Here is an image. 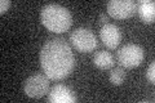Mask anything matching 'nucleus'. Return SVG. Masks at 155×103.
<instances>
[{
  "label": "nucleus",
  "instance_id": "f257e3e1",
  "mask_svg": "<svg viewBox=\"0 0 155 103\" xmlns=\"http://www.w3.org/2000/svg\"><path fill=\"white\" fill-rule=\"evenodd\" d=\"M40 65L49 80H64L74 71L75 60L65 39H52L40 50Z\"/></svg>",
  "mask_w": 155,
  "mask_h": 103
},
{
  "label": "nucleus",
  "instance_id": "f03ea898",
  "mask_svg": "<svg viewBox=\"0 0 155 103\" xmlns=\"http://www.w3.org/2000/svg\"><path fill=\"white\" fill-rule=\"evenodd\" d=\"M41 23L48 31L54 34L66 32L72 24L71 13L67 8L58 4H48L41 9Z\"/></svg>",
  "mask_w": 155,
  "mask_h": 103
},
{
  "label": "nucleus",
  "instance_id": "7ed1b4c3",
  "mask_svg": "<svg viewBox=\"0 0 155 103\" xmlns=\"http://www.w3.org/2000/svg\"><path fill=\"white\" fill-rule=\"evenodd\" d=\"M145 58L143 48L137 44H125L116 53V60L124 68H134L142 63Z\"/></svg>",
  "mask_w": 155,
  "mask_h": 103
},
{
  "label": "nucleus",
  "instance_id": "20e7f679",
  "mask_svg": "<svg viewBox=\"0 0 155 103\" xmlns=\"http://www.w3.org/2000/svg\"><path fill=\"white\" fill-rule=\"evenodd\" d=\"M70 41L72 47L80 53L93 52L98 47V41H97L96 35L89 28L85 27H79L75 31H72L70 35Z\"/></svg>",
  "mask_w": 155,
  "mask_h": 103
},
{
  "label": "nucleus",
  "instance_id": "39448f33",
  "mask_svg": "<svg viewBox=\"0 0 155 103\" xmlns=\"http://www.w3.org/2000/svg\"><path fill=\"white\" fill-rule=\"evenodd\" d=\"M49 90V77L41 73H34L23 84V92L30 98H41Z\"/></svg>",
  "mask_w": 155,
  "mask_h": 103
},
{
  "label": "nucleus",
  "instance_id": "423d86ee",
  "mask_svg": "<svg viewBox=\"0 0 155 103\" xmlns=\"http://www.w3.org/2000/svg\"><path fill=\"white\" fill-rule=\"evenodd\" d=\"M137 12V3L133 0H110L107 13L115 19H127Z\"/></svg>",
  "mask_w": 155,
  "mask_h": 103
},
{
  "label": "nucleus",
  "instance_id": "0eeeda50",
  "mask_svg": "<svg viewBox=\"0 0 155 103\" xmlns=\"http://www.w3.org/2000/svg\"><path fill=\"white\" fill-rule=\"evenodd\" d=\"M100 37L104 45L109 49H116L122 40V31L120 28L113 23H106L101 27Z\"/></svg>",
  "mask_w": 155,
  "mask_h": 103
},
{
  "label": "nucleus",
  "instance_id": "6e6552de",
  "mask_svg": "<svg viewBox=\"0 0 155 103\" xmlns=\"http://www.w3.org/2000/svg\"><path fill=\"white\" fill-rule=\"evenodd\" d=\"M48 101L51 103H74L76 102V95L70 88L58 84L48 92Z\"/></svg>",
  "mask_w": 155,
  "mask_h": 103
},
{
  "label": "nucleus",
  "instance_id": "1a4fd4ad",
  "mask_svg": "<svg viewBox=\"0 0 155 103\" xmlns=\"http://www.w3.org/2000/svg\"><path fill=\"white\" fill-rule=\"evenodd\" d=\"M137 12L140 19L146 23V24H151L154 23L155 19V3L150 2V0H140L137 3Z\"/></svg>",
  "mask_w": 155,
  "mask_h": 103
},
{
  "label": "nucleus",
  "instance_id": "9d476101",
  "mask_svg": "<svg viewBox=\"0 0 155 103\" xmlns=\"http://www.w3.org/2000/svg\"><path fill=\"white\" fill-rule=\"evenodd\" d=\"M93 63L97 68L101 70H109V68L114 67V57L110 52L107 50H100L96 52V54L93 56Z\"/></svg>",
  "mask_w": 155,
  "mask_h": 103
},
{
  "label": "nucleus",
  "instance_id": "9b49d317",
  "mask_svg": "<svg viewBox=\"0 0 155 103\" xmlns=\"http://www.w3.org/2000/svg\"><path fill=\"white\" fill-rule=\"evenodd\" d=\"M109 80H110L111 84L115 85V86L122 85L125 80V71L123 68H119V67L113 68L110 72V75H109Z\"/></svg>",
  "mask_w": 155,
  "mask_h": 103
},
{
  "label": "nucleus",
  "instance_id": "f8f14e48",
  "mask_svg": "<svg viewBox=\"0 0 155 103\" xmlns=\"http://www.w3.org/2000/svg\"><path fill=\"white\" fill-rule=\"evenodd\" d=\"M146 77H147V80L149 82H151V84H154V81H155V63H150V66L147 68V72H146Z\"/></svg>",
  "mask_w": 155,
  "mask_h": 103
},
{
  "label": "nucleus",
  "instance_id": "ddd939ff",
  "mask_svg": "<svg viewBox=\"0 0 155 103\" xmlns=\"http://www.w3.org/2000/svg\"><path fill=\"white\" fill-rule=\"evenodd\" d=\"M9 7H11V2H9V0H2V2H0V13L4 14L8 11Z\"/></svg>",
  "mask_w": 155,
  "mask_h": 103
},
{
  "label": "nucleus",
  "instance_id": "4468645a",
  "mask_svg": "<svg viewBox=\"0 0 155 103\" xmlns=\"http://www.w3.org/2000/svg\"><path fill=\"white\" fill-rule=\"evenodd\" d=\"M107 21H109V16H107V14H105V13L100 14V22H101V23L106 24V23H109Z\"/></svg>",
  "mask_w": 155,
  "mask_h": 103
}]
</instances>
